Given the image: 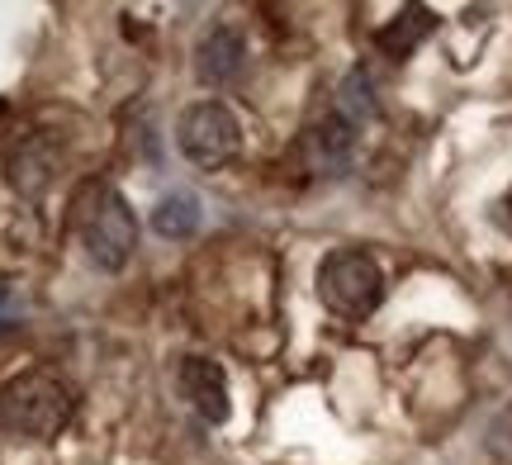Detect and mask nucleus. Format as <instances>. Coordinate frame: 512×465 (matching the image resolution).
Here are the masks:
<instances>
[{
	"label": "nucleus",
	"mask_w": 512,
	"mask_h": 465,
	"mask_svg": "<svg viewBox=\"0 0 512 465\" xmlns=\"http://www.w3.org/2000/svg\"><path fill=\"white\" fill-rule=\"evenodd\" d=\"M76 233H81V247L86 257L100 266V271H124L133 261V247H138V219L128 200L105 181H91L76 195V214H72Z\"/></svg>",
	"instance_id": "obj_1"
},
{
	"label": "nucleus",
	"mask_w": 512,
	"mask_h": 465,
	"mask_svg": "<svg viewBox=\"0 0 512 465\" xmlns=\"http://www.w3.org/2000/svg\"><path fill=\"white\" fill-rule=\"evenodd\" d=\"M76 394L53 371H29L0 390V428L19 437H57L72 423Z\"/></svg>",
	"instance_id": "obj_2"
},
{
	"label": "nucleus",
	"mask_w": 512,
	"mask_h": 465,
	"mask_svg": "<svg viewBox=\"0 0 512 465\" xmlns=\"http://www.w3.org/2000/svg\"><path fill=\"white\" fill-rule=\"evenodd\" d=\"M318 299L323 309L347 323H361L384 304V271L380 261L361 247H337L318 261Z\"/></svg>",
	"instance_id": "obj_3"
},
{
	"label": "nucleus",
	"mask_w": 512,
	"mask_h": 465,
	"mask_svg": "<svg viewBox=\"0 0 512 465\" xmlns=\"http://www.w3.org/2000/svg\"><path fill=\"white\" fill-rule=\"evenodd\" d=\"M176 143H181L185 162H195L200 171H219L242 152V124L223 100H200L181 114Z\"/></svg>",
	"instance_id": "obj_4"
},
{
	"label": "nucleus",
	"mask_w": 512,
	"mask_h": 465,
	"mask_svg": "<svg viewBox=\"0 0 512 465\" xmlns=\"http://www.w3.org/2000/svg\"><path fill=\"white\" fill-rule=\"evenodd\" d=\"M356 143H361V124H351L342 110H332L323 119H313L309 129H304V162H309V171H318V176H347L351 157H356Z\"/></svg>",
	"instance_id": "obj_5"
},
{
	"label": "nucleus",
	"mask_w": 512,
	"mask_h": 465,
	"mask_svg": "<svg viewBox=\"0 0 512 465\" xmlns=\"http://www.w3.org/2000/svg\"><path fill=\"white\" fill-rule=\"evenodd\" d=\"M176 390L185 394V404L200 413L204 423H214V428L228 423L233 399H228V375H223L219 361H209V356H181V366H176Z\"/></svg>",
	"instance_id": "obj_6"
},
{
	"label": "nucleus",
	"mask_w": 512,
	"mask_h": 465,
	"mask_svg": "<svg viewBox=\"0 0 512 465\" xmlns=\"http://www.w3.org/2000/svg\"><path fill=\"white\" fill-rule=\"evenodd\" d=\"M195 76L209 91H228L247 76V38L233 24H214L204 29V38L195 43Z\"/></svg>",
	"instance_id": "obj_7"
},
{
	"label": "nucleus",
	"mask_w": 512,
	"mask_h": 465,
	"mask_svg": "<svg viewBox=\"0 0 512 465\" xmlns=\"http://www.w3.org/2000/svg\"><path fill=\"white\" fill-rule=\"evenodd\" d=\"M5 181L19 200H43L57 181V143L48 133H24L5 157Z\"/></svg>",
	"instance_id": "obj_8"
},
{
	"label": "nucleus",
	"mask_w": 512,
	"mask_h": 465,
	"mask_svg": "<svg viewBox=\"0 0 512 465\" xmlns=\"http://www.w3.org/2000/svg\"><path fill=\"white\" fill-rule=\"evenodd\" d=\"M432 29H437V10H427V5H408V10H399V15L375 34V43H380L384 57H408L422 38L432 34Z\"/></svg>",
	"instance_id": "obj_9"
},
{
	"label": "nucleus",
	"mask_w": 512,
	"mask_h": 465,
	"mask_svg": "<svg viewBox=\"0 0 512 465\" xmlns=\"http://www.w3.org/2000/svg\"><path fill=\"white\" fill-rule=\"evenodd\" d=\"M200 224H204V209H200V200H195L190 190H171V195H162L157 209H152V228H157L162 238H171V242L195 238Z\"/></svg>",
	"instance_id": "obj_10"
},
{
	"label": "nucleus",
	"mask_w": 512,
	"mask_h": 465,
	"mask_svg": "<svg viewBox=\"0 0 512 465\" xmlns=\"http://www.w3.org/2000/svg\"><path fill=\"white\" fill-rule=\"evenodd\" d=\"M332 110H342L351 124H361V129L375 119L380 105H375V81H370L366 67H356V72H347L342 81H337V91H332Z\"/></svg>",
	"instance_id": "obj_11"
},
{
	"label": "nucleus",
	"mask_w": 512,
	"mask_h": 465,
	"mask_svg": "<svg viewBox=\"0 0 512 465\" xmlns=\"http://www.w3.org/2000/svg\"><path fill=\"white\" fill-rule=\"evenodd\" d=\"M498 214H503V224L512 228V190H508V200H503V209H498Z\"/></svg>",
	"instance_id": "obj_12"
}]
</instances>
